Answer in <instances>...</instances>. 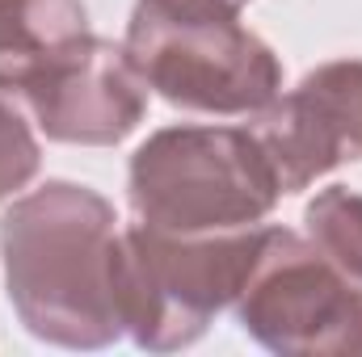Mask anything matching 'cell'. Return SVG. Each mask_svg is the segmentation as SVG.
I'll return each mask as SVG.
<instances>
[{
    "mask_svg": "<svg viewBox=\"0 0 362 357\" xmlns=\"http://www.w3.org/2000/svg\"><path fill=\"white\" fill-rule=\"evenodd\" d=\"M282 193H299L337 164L362 160V59H333L274 97L253 126Z\"/></svg>",
    "mask_w": 362,
    "mask_h": 357,
    "instance_id": "cell-7",
    "label": "cell"
},
{
    "mask_svg": "<svg viewBox=\"0 0 362 357\" xmlns=\"http://www.w3.org/2000/svg\"><path fill=\"white\" fill-rule=\"evenodd\" d=\"M236 315L274 353H362V286L282 227H266Z\"/></svg>",
    "mask_w": 362,
    "mask_h": 357,
    "instance_id": "cell-5",
    "label": "cell"
},
{
    "mask_svg": "<svg viewBox=\"0 0 362 357\" xmlns=\"http://www.w3.org/2000/svg\"><path fill=\"white\" fill-rule=\"evenodd\" d=\"M81 0H0V89L17 101V89L68 42L85 38Z\"/></svg>",
    "mask_w": 362,
    "mask_h": 357,
    "instance_id": "cell-8",
    "label": "cell"
},
{
    "mask_svg": "<svg viewBox=\"0 0 362 357\" xmlns=\"http://www.w3.org/2000/svg\"><path fill=\"white\" fill-rule=\"evenodd\" d=\"M228 4H236V8H240V4H249V0H228Z\"/></svg>",
    "mask_w": 362,
    "mask_h": 357,
    "instance_id": "cell-11",
    "label": "cell"
},
{
    "mask_svg": "<svg viewBox=\"0 0 362 357\" xmlns=\"http://www.w3.org/2000/svg\"><path fill=\"white\" fill-rule=\"evenodd\" d=\"M127 63L169 105L211 118H257L282 89L274 51L228 0H139Z\"/></svg>",
    "mask_w": 362,
    "mask_h": 357,
    "instance_id": "cell-2",
    "label": "cell"
},
{
    "mask_svg": "<svg viewBox=\"0 0 362 357\" xmlns=\"http://www.w3.org/2000/svg\"><path fill=\"white\" fill-rule=\"evenodd\" d=\"M266 227L223 236H160L122 227V324L139 349L194 345L206 324L240 298L262 257Z\"/></svg>",
    "mask_w": 362,
    "mask_h": 357,
    "instance_id": "cell-4",
    "label": "cell"
},
{
    "mask_svg": "<svg viewBox=\"0 0 362 357\" xmlns=\"http://www.w3.org/2000/svg\"><path fill=\"white\" fill-rule=\"evenodd\" d=\"M312 248L337 269L362 286V198L350 193L346 185H329L303 214Z\"/></svg>",
    "mask_w": 362,
    "mask_h": 357,
    "instance_id": "cell-9",
    "label": "cell"
},
{
    "mask_svg": "<svg viewBox=\"0 0 362 357\" xmlns=\"http://www.w3.org/2000/svg\"><path fill=\"white\" fill-rule=\"evenodd\" d=\"M8 298L21 324L64 349H101L122 324V227L114 206L72 181H51L0 219Z\"/></svg>",
    "mask_w": 362,
    "mask_h": 357,
    "instance_id": "cell-1",
    "label": "cell"
},
{
    "mask_svg": "<svg viewBox=\"0 0 362 357\" xmlns=\"http://www.w3.org/2000/svg\"><path fill=\"white\" fill-rule=\"evenodd\" d=\"M278 193L266 147L240 126H169L131 160L135 219L160 236L262 227Z\"/></svg>",
    "mask_w": 362,
    "mask_h": 357,
    "instance_id": "cell-3",
    "label": "cell"
},
{
    "mask_svg": "<svg viewBox=\"0 0 362 357\" xmlns=\"http://www.w3.org/2000/svg\"><path fill=\"white\" fill-rule=\"evenodd\" d=\"M17 105H25L55 143L110 147L139 126L148 109V85L135 76L122 51L85 34L59 47L17 89Z\"/></svg>",
    "mask_w": 362,
    "mask_h": 357,
    "instance_id": "cell-6",
    "label": "cell"
},
{
    "mask_svg": "<svg viewBox=\"0 0 362 357\" xmlns=\"http://www.w3.org/2000/svg\"><path fill=\"white\" fill-rule=\"evenodd\" d=\"M38 173V143L21 118V105L0 89V202L25 189Z\"/></svg>",
    "mask_w": 362,
    "mask_h": 357,
    "instance_id": "cell-10",
    "label": "cell"
}]
</instances>
